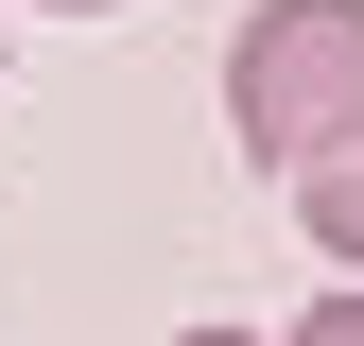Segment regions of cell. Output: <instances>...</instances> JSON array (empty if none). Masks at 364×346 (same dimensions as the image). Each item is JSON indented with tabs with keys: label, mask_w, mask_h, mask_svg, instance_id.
<instances>
[{
	"label": "cell",
	"mask_w": 364,
	"mask_h": 346,
	"mask_svg": "<svg viewBox=\"0 0 364 346\" xmlns=\"http://www.w3.org/2000/svg\"><path fill=\"white\" fill-rule=\"evenodd\" d=\"M173 346H260V329H173Z\"/></svg>",
	"instance_id": "277c9868"
},
{
	"label": "cell",
	"mask_w": 364,
	"mask_h": 346,
	"mask_svg": "<svg viewBox=\"0 0 364 346\" xmlns=\"http://www.w3.org/2000/svg\"><path fill=\"white\" fill-rule=\"evenodd\" d=\"M53 18H122V0H53Z\"/></svg>",
	"instance_id": "5b68a950"
},
{
	"label": "cell",
	"mask_w": 364,
	"mask_h": 346,
	"mask_svg": "<svg viewBox=\"0 0 364 346\" xmlns=\"http://www.w3.org/2000/svg\"><path fill=\"white\" fill-rule=\"evenodd\" d=\"M295 346H364V294H312V329Z\"/></svg>",
	"instance_id": "3957f363"
},
{
	"label": "cell",
	"mask_w": 364,
	"mask_h": 346,
	"mask_svg": "<svg viewBox=\"0 0 364 346\" xmlns=\"http://www.w3.org/2000/svg\"><path fill=\"white\" fill-rule=\"evenodd\" d=\"M225 121H243V156L278 191L330 139H364V0H260L243 52H225Z\"/></svg>",
	"instance_id": "6da1fadb"
},
{
	"label": "cell",
	"mask_w": 364,
	"mask_h": 346,
	"mask_svg": "<svg viewBox=\"0 0 364 346\" xmlns=\"http://www.w3.org/2000/svg\"><path fill=\"white\" fill-rule=\"evenodd\" d=\"M295 225H312V242H330V260H347V277H364V139H330V156H312V173H295Z\"/></svg>",
	"instance_id": "7a4b0ae2"
}]
</instances>
